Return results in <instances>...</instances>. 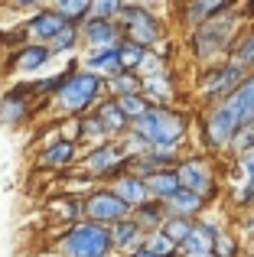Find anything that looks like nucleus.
Returning a JSON list of instances; mask_svg holds the SVG:
<instances>
[{"instance_id": "obj_1", "label": "nucleus", "mask_w": 254, "mask_h": 257, "mask_svg": "<svg viewBox=\"0 0 254 257\" xmlns=\"http://www.w3.org/2000/svg\"><path fill=\"white\" fill-rule=\"evenodd\" d=\"M127 131L147 140L153 150H173V144H179V137L186 134V120L179 114L166 111V107H147V114L131 120Z\"/></svg>"}, {"instance_id": "obj_2", "label": "nucleus", "mask_w": 254, "mask_h": 257, "mask_svg": "<svg viewBox=\"0 0 254 257\" xmlns=\"http://www.w3.org/2000/svg\"><path fill=\"white\" fill-rule=\"evenodd\" d=\"M59 254H65V257H104V254H111L108 228L95 225V221H75L65 231V238L59 241Z\"/></svg>"}, {"instance_id": "obj_3", "label": "nucleus", "mask_w": 254, "mask_h": 257, "mask_svg": "<svg viewBox=\"0 0 254 257\" xmlns=\"http://www.w3.org/2000/svg\"><path fill=\"white\" fill-rule=\"evenodd\" d=\"M101 94H104L101 78L88 75V72H72V75L65 78V85L56 91V104H59V111H65V114H85Z\"/></svg>"}, {"instance_id": "obj_4", "label": "nucleus", "mask_w": 254, "mask_h": 257, "mask_svg": "<svg viewBox=\"0 0 254 257\" xmlns=\"http://www.w3.org/2000/svg\"><path fill=\"white\" fill-rule=\"evenodd\" d=\"M117 26H124V43H134L140 49L150 52L153 43H160V26L157 20L150 17V10L137 4H121V13H117Z\"/></svg>"}, {"instance_id": "obj_5", "label": "nucleus", "mask_w": 254, "mask_h": 257, "mask_svg": "<svg viewBox=\"0 0 254 257\" xmlns=\"http://www.w3.org/2000/svg\"><path fill=\"white\" fill-rule=\"evenodd\" d=\"M82 215L85 221H95V225H114V221L131 218V208L117 199L111 189H98V192H88L82 199Z\"/></svg>"}, {"instance_id": "obj_6", "label": "nucleus", "mask_w": 254, "mask_h": 257, "mask_svg": "<svg viewBox=\"0 0 254 257\" xmlns=\"http://www.w3.org/2000/svg\"><path fill=\"white\" fill-rule=\"evenodd\" d=\"M127 163H131V160H127V153L117 144H98V147H91V153L85 157V173L88 176H114L117 170H124Z\"/></svg>"}, {"instance_id": "obj_7", "label": "nucleus", "mask_w": 254, "mask_h": 257, "mask_svg": "<svg viewBox=\"0 0 254 257\" xmlns=\"http://www.w3.org/2000/svg\"><path fill=\"white\" fill-rule=\"evenodd\" d=\"M78 39H85L91 46V52L117 49L121 46V26L108 23V20H85V23H78Z\"/></svg>"}, {"instance_id": "obj_8", "label": "nucleus", "mask_w": 254, "mask_h": 257, "mask_svg": "<svg viewBox=\"0 0 254 257\" xmlns=\"http://www.w3.org/2000/svg\"><path fill=\"white\" fill-rule=\"evenodd\" d=\"M30 101H33V91L30 85H17L10 91L0 94V124L7 127H17L30 117Z\"/></svg>"}, {"instance_id": "obj_9", "label": "nucleus", "mask_w": 254, "mask_h": 257, "mask_svg": "<svg viewBox=\"0 0 254 257\" xmlns=\"http://www.w3.org/2000/svg\"><path fill=\"white\" fill-rule=\"evenodd\" d=\"M62 26H65V20L59 17V13H52L49 7H43V10H36V13H33V17L23 23V36L33 39V43H39V46H46L59 30H62Z\"/></svg>"}, {"instance_id": "obj_10", "label": "nucleus", "mask_w": 254, "mask_h": 257, "mask_svg": "<svg viewBox=\"0 0 254 257\" xmlns=\"http://www.w3.org/2000/svg\"><path fill=\"white\" fill-rule=\"evenodd\" d=\"M225 107L231 111V117H235L238 127H251L254 124V75L241 78V85L228 94Z\"/></svg>"}, {"instance_id": "obj_11", "label": "nucleus", "mask_w": 254, "mask_h": 257, "mask_svg": "<svg viewBox=\"0 0 254 257\" xmlns=\"http://www.w3.org/2000/svg\"><path fill=\"white\" fill-rule=\"evenodd\" d=\"M228 20L225 23H209L202 26V30L192 36V52H196L199 59H212L215 52H222V46L228 43Z\"/></svg>"}, {"instance_id": "obj_12", "label": "nucleus", "mask_w": 254, "mask_h": 257, "mask_svg": "<svg viewBox=\"0 0 254 257\" xmlns=\"http://www.w3.org/2000/svg\"><path fill=\"white\" fill-rule=\"evenodd\" d=\"M49 49L46 46H39V43H23L17 52H13V59L7 62V72H39V69H46V62H49Z\"/></svg>"}, {"instance_id": "obj_13", "label": "nucleus", "mask_w": 254, "mask_h": 257, "mask_svg": "<svg viewBox=\"0 0 254 257\" xmlns=\"http://www.w3.org/2000/svg\"><path fill=\"white\" fill-rule=\"evenodd\" d=\"M235 131H238V124H235V117H231V111L225 104L215 107V111L209 114V120H205V137H209L212 147H228L231 137H235Z\"/></svg>"}, {"instance_id": "obj_14", "label": "nucleus", "mask_w": 254, "mask_h": 257, "mask_svg": "<svg viewBox=\"0 0 254 257\" xmlns=\"http://www.w3.org/2000/svg\"><path fill=\"white\" fill-rule=\"evenodd\" d=\"M108 241H111V251L134 254L140 244H144V231L134 225V218H124V221H114V225H108Z\"/></svg>"}, {"instance_id": "obj_15", "label": "nucleus", "mask_w": 254, "mask_h": 257, "mask_svg": "<svg viewBox=\"0 0 254 257\" xmlns=\"http://www.w3.org/2000/svg\"><path fill=\"white\" fill-rule=\"evenodd\" d=\"M176 179H179V189H189V192H196V195H205L209 186H212L209 166H205L202 160H186L176 170Z\"/></svg>"}, {"instance_id": "obj_16", "label": "nucleus", "mask_w": 254, "mask_h": 257, "mask_svg": "<svg viewBox=\"0 0 254 257\" xmlns=\"http://www.w3.org/2000/svg\"><path fill=\"white\" fill-rule=\"evenodd\" d=\"M111 192H114L117 199L131 208V212H134V208H140V205H147V202H153L150 195H147V189H144V179H140V176H134V173L117 176V182L111 186Z\"/></svg>"}, {"instance_id": "obj_17", "label": "nucleus", "mask_w": 254, "mask_h": 257, "mask_svg": "<svg viewBox=\"0 0 254 257\" xmlns=\"http://www.w3.org/2000/svg\"><path fill=\"white\" fill-rule=\"evenodd\" d=\"M72 160H75V140L69 137L52 140L39 150V166H46V170H65Z\"/></svg>"}, {"instance_id": "obj_18", "label": "nucleus", "mask_w": 254, "mask_h": 257, "mask_svg": "<svg viewBox=\"0 0 254 257\" xmlns=\"http://www.w3.org/2000/svg\"><path fill=\"white\" fill-rule=\"evenodd\" d=\"M241 85V69L238 65H222V69H212L202 82L205 94H231Z\"/></svg>"}, {"instance_id": "obj_19", "label": "nucleus", "mask_w": 254, "mask_h": 257, "mask_svg": "<svg viewBox=\"0 0 254 257\" xmlns=\"http://www.w3.org/2000/svg\"><path fill=\"white\" fill-rule=\"evenodd\" d=\"M144 179V189L153 202H166L173 192L179 189V179H176V170H157L150 176H140Z\"/></svg>"}, {"instance_id": "obj_20", "label": "nucleus", "mask_w": 254, "mask_h": 257, "mask_svg": "<svg viewBox=\"0 0 254 257\" xmlns=\"http://www.w3.org/2000/svg\"><path fill=\"white\" fill-rule=\"evenodd\" d=\"M95 117H98V124H101L104 137H121V134H127V127H131V120L121 114V107L114 104V98L101 101L98 111H95Z\"/></svg>"}, {"instance_id": "obj_21", "label": "nucleus", "mask_w": 254, "mask_h": 257, "mask_svg": "<svg viewBox=\"0 0 254 257\" xmlns=\"http://www.w3.org/2000/svg\"><path fill=\"white\" fill-rule=\"evenodd\" d=\"M85 72H88V75H95V78H101V82L114 78L117 72H121V65H117V49L88 52V59H85Z\"/></svg>"}, {"instance_id": "obj_22", "label": "nucleus", "mask_w": 254, "mask_h": 257, "mask_svg": "<svg viewBox=\"0 0 254 257\" xmlns=\"http://www.w3.org/2000/svg\"><path fill=\"white\" fill-rule=\"evenodd\" d=\"M163 208L173 215V218H192V215L202 208V195L189 192V189H176V192L163 202Z\"/></svg>"}, {"instance_id": "obj_23", "label": "nucleus", "mask_w": 254, "mask_h": 257, "mask_svg": "<svg viewBox=\"0 0 254 257\" xmlns=\"http://www.w3.org/2000/svg\"><path fill=\"white\" fill-rule=\"evenodd\" d=\"M218 228H212L209 221H199V225H192V234L186 238V254H212V247H215V238H218Z\"/></svg>"}, {"instance_id": "obj_24", "label": "nucleus", "mask_w": 254, "mask_h": 257, "mask_svg": "<svg viewBox=\"0 0 254 257\" xmlns=\"http://www.w3.org/2000/svg\"><path fill=\"white\" fill-rule=\"evenodd\" d=\"M140 98L150 104V101H157V104H166V101L173 98V85L166 75H153V78H140Z\"/></svg>"}, {"instance_id": "obj_25", "label": "nucleus", "mask_w": 254, "mask_h": 257, "mask_svg": "<svg viewBox=\"0 0 254 257\" xmlns=\"http://www.w3.org/2000/svg\"><path fill=\"white\" fill-rule=\"evenodd\" d=\"M88 7H91L88 0H59V4H52L49 10L59 13L69 26H78V23H85V17H88Z\"/></svg>"}, {"instance_id": "obj_26", "label": "nucleus", "mask_w": 254, "mask_h": 257, "mask_svg": "<svg viewBox=\"0 0 254 257\" xmlns=\"http://www.w3.org/2000/svg\"><path fill=\"white\" fill-rule=\"evenodd\" d=\"M134 225L144 231V228H157L160 231V225H163V218H166V208H163V202H147V205H140V208H134Z\"/></svg>"}, {"instance_id": "obj_27", "label": "nucleus", "mask_w": 254, "mask_h": 257, "mask_svg": "<svg viewBox=\"0 0 254 257\" xmlns=\"http://www.w3.org/2000/svg\"><path fill=\"white\" fill-rule=\"evenodd\" d=\"M192 225H196L192 218H173V215H170V218H163L160 231H163V234H166V238H170L176 247H183V244H186V238L192 234Z\"/></svg>"}, {"instance_id": "obj_28", "label": "nucleus", "mask_w": 254, "mask_h": 257, "mask_svg": "<svg viewBox=\"0 0 254 257\" xmlns=\"http://www.w3.org/2000/svg\"><path fill=\"white\" fill-rule=\"evenodd\" d=\"M144 52H147V49H140V46L124 43V39H121V46H117V65H121V72H131V75H137L140 62H144Z\"/></svg>"}, {"instance_id": "obj_29", "label": "nucleus", "mask_w": 254, "mask_h": 257, "mask_svg": "<svg viewBox=\"0 0 254 257\" xmlns=\"http://www.w3.org/2000/svg\"><path fill=\"white\" fill-rule=\"evenodd\" d=\"M75 46H78V26L65 23L62 30L46 43V49H49V56H59V52H69V49H75Z\"/></svg>"}, {"instance_id": "obj_30", "label": "nucleus", "mask_w": 254, "mask_h": 257, "mask_svg": "<svg viewBox=\"0 0 254 257\" xmlns=\"http://www.w3.org/2000/svg\"><path fill=\"white\" fill-rule=\"evenodd\" d=\"M104 88H108L114 98H124V94H140V78L131 75V72H117L114 78H108V82H104Z\"/></svg>"}, {"instance_id": "obj_31", "label": "nucleus", "mask_w": 254, "mask_h": 257, "mask_svg": "<svg viewBox=\"0 0 254 257\" xmlns=\"http://www.w3.org/2000/svg\"><path fill=\"white\" fill-rule=\"evenodd\" d=\"M114 104L121 107V114H124L127 120H137L140 114H147V107H150L144 98H140V94H124V98H114Z\"/></svg>"}, {"instance_id": "obj_32", "label": "nucleus", "mask_w": 254, "mask_h": 257, "mask_svg": "<svg viewBox=\"0 0 254 257\" xmlns=\"http://www.w3.org/2000/svg\"><path fill=\"white\" fill-rule=\"evenodd\" d=\"M144 247H147V251H153L157 257H173V254H176V244H173L163 231L147 234V238H144Z\"/></svg>"}, {"instance_id": "obj_33", "label": "nucleus", "mask_w": 254, "mask_h": 257, "mask_svg": "<svg viewBox=\"0 0 254 257\" xmlns=\"http://www.w3.org/2000/svg\"><path fill=\"white\" fill-rule=\"evenodd\" d=\"M231 65H254V30H248L241 39H238V46H235V62Z\"/></svg>"}, {"instance_id": "obj_34", "label": "nucleus", "mask_w": 254, "mask_h": 257, "mask_svg": "<svg viewBox=\"0 0 254 257\" xmlns=\"http://www.w3.org/2000/svg\"><path fill=\"white\" fill-rule=\"evenodd\" d=\"M117 13H121V4H117V0H98V4L88 7V17L85 20H108V23H114Z\"/></svg>"}, {"instance_id": "obj_35", "label": "nucleus", "mask_w": 254, "mask_h": 257, "mask_svg": "<svg viewBox=\"0 0 254 257\" xmlns=\"http://www.w3.org/2000/svg\"><path fill=\"white\" fill-rule=\"evenodd\" d=\"M231 147H235V153H241V157H254V124L238 127L235 137H231Z\"/></svg>"}, {"instance_id": "obj_36", "label": "nucleus", "mask_w": 254, "mask_h": 257, "mask_svg": "<svg viewBox=\"0 0 254 257\" xmlns=\"http://www.w3.org/2000/svg\"><path fill=\"white\" fill-rule=\"evenodd\" d=\"M78 137L82 140H95V147H98V140H104V131H101V124H98L95 114L78 120Z\"/></svg>"}, {"instance_id": "obj_37", "label": "nucleus", "mask_w": 254, "mask_h": 257, "mask_svg": "<svg viewBox=\"0 0 254 257\" xmlns=\"http://www.w3.org/2000/svg\"><path fill=\"white\" fill-rule=\"evenodd\" d=\"M225 10H228V7H225V4H215V0H212V4H192V7H189V20L205 23L212 13H225Z\"/></svg>"}, {"instance_id": "obj_38", "label": "nucleus", "mask_w": 254, "mask_h": 257, "mask_svg": "<svg viewBox=\"0 0 254 257\" xmlns=\"http://www.w3.org/2000/svg\"><path fill=\"white\" fill-rule=\"evenodd\" d=\"M241 202H254V157H248V163H244V189H241Z\"/></svg>"}, {"instance_id": "obj_39", "label": "nucleus", "mask_w": 254, "mask_h": 257, "mask_svg": "<svg viewBox=\"0 0 254 257\" xmlns=\"http://www.w3.org/2000/svg\"><path fill=\"white\" fill-rule=\"evenodd\" d=\"M235 254V241L228 234H218L215 238V247H212V257H231Z\"/></svg>"}, {"instance_id": "obj_40", "label": "nucleus", "mask_w": 254, "mask_h": 257, "mask_svg": "<svg viewBox=\"0 0 254 257\" xmlns=\"http://www.w3.org/2000/svg\"><path fill=\"white\" fill-rule=\"evenodd\" d=\"M131 257H157V254H153V251H147V247H144V244H140V247H137V251H134Z\"/></svg>"}, {"instance_id": "obj_41", "label": "nucleus", "mask_w": 254, "mask_h": 257, "mask_svg": "<svg viewBox=\"0 0 254 257\" xmlns=\"http://www.w3.org/2000/svg\"><path fill=\"white\" fill-rule=\"evenodd\" d=\"M104 257H111V254H104Z\"/></svg>"}]
</instances>
